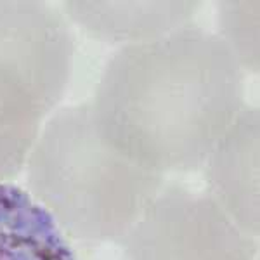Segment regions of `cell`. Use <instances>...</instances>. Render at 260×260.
<instances>
[{
    "mask_svg": "<svg viewBox=\"0 0 260 260\" xmlns=\"http://www.w3.org/2000/svg\"><path fill=\"white\" fill-rule=\"evenodd\" d=\"M243 80L222 37L187 23L111 57L90 101L95 127L144 169L196 170L245 108Z\"/></svg>",
    "mask_w": 260,
    "mask_h": 260,
    "instance_id": "6da1fadb",
    "label": "cell"
},
{
    "mask_svg": "<svg viewBox=\"0 0 260 260\" xmlns=\"http://www.w3.org/2000/svg\"><path fill=\"white\" fill-rule=\"evenodd\" d=\"M73 37L44 2L0 0V182L19 174L70 82Z\"/></svg>",
    "mask_w": 260,
    "mask_h": 260,
    "instance_id": "3957f363",
    "label": "cell"
},
{
    "mask_svg": "<svg viewBox=\"0 0 260 260\" xmlns=\"http://www.w3.org/2000/svg\"><path fill=\"white\" fill-rule=\"evenodd\" d=\"M118 243L128 260H253L255 245L210 194L169 184Z\"/></svg>",
    "mask_w": 260,
    "mask_h": 260,
    "instance_id": "277c9868",
    "label": "cell"
},
{
    "mask_svg": "<svg viewBox=\"0 0 260 260\" xmlns=\"http://www.w3.org/2000/svg\"><path fill=\"white\" fill-rule=\"evenodd\" d=\"M0 260H77L52 213L7 182H0Z\"/></svg>",
    "mask_w": 260,
    "mask_h": 260,
    "instance_id": "52a82bcc",
    "label": "cell"
},
{
    "mask_svg": "<svg viewBox=\"0 0 260 260\" xmlns=\"http://www.w3.org/2000/svg\"><path fill=\"white\" fill-rule=\"evenodd\" d=\"M212 198L246 236L258 234V110L245 106L208 156Z\"/></svg>",
    "mask_w": 260,
    "mask_h": 260,
    "instance_id": "5b68a950",
    "label": "cell"
},
{
    "mask_svg": "<svg viewBox=\"0 0 260 260\" xmlns=\"http://www.w3.org/2000/svg\"><path fill=\"white\" fill-rule=\"evenodd\" d=\"M28 182L68 236L95 245L118 241L136 224L161 191L163 174L108 144L89 101L47 121L28 161Z\"/></svg>",
    "mask_w": 260,
    "mask_h": 260,
    "instance_id": "7a4b0ae2",
    "label": "cell"
},
{
    "mask_svg": "<svg viewBox=\"0 0 260 260\" xmlns=\"http://www.w3.org/2000/svg\"><path fill=\"white\" fill-rule=\"evenodd\" d=\"M220 30L222 40L229 45L241 68L250 71L258 70V4H222L220 6Z\"/></svg>",
    "mask_w": 260,
    "mask_h": 260,
    "instance_id": "ba28073f",
    "label": "cell"
},
{
    "mask_svg": "<svg viewBox=\"0 0 260 260\" xmlns=\"http://www.w3.org/2000/svg\"><path fill=\"white\" fill-rule=\"evenodd\" d=\"M198 2H64L68 14L101 40L148 42L187 24Z\"/></svg>",
    "mask_w": 260,
    "mask_h": 260,
    "instance_id": "8992f818",
    "label": "cell"
}]
</instances>
